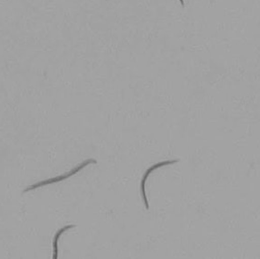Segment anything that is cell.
I'll return each mask as SVG.
<instances>
[{"label":"cell","mask_w":260,"mask_h":259,"mask_svg":"<svg viewBox=\"0 0 260 259\" xmlns=\"http://www.w3.org/2000/svg\"><path fill=\"white\" fill-rule=\"evenodd\" d=\"M96 163H98L96 159L88 158V159L84 160V162H82L81 164H79V165L76 167V168H75V169H73L72 171L63 174V175L55 177V178H51V179H49V180L40 181V182H37V183H35V184H33V185L28 186V188H26V189L23 190V193H25V192H28V191H30V190H35V189L40 188V187H42V186L50 185V184H52V183H57V182L64 181L66 179H68V178H70V177L75 175L77 172H79L80 171H82V170H83L84 168H85V167L88 166L89 164H96Z\"/></svg>","instance_id":"obj_1"},{"label":"cell","mask_w":260,"mask_h":259,"mask_svg":"<svg viewBox=\"0 0 260 259\" xmlns=\"http://www.w3.org/2000/svg\"><path fill=\"white\" fill-rule=\"evenodd\" d=\"M177 162H179V159L158 162V163L154 164V165H152L150 168H149L147 171H145L144 175H143V178H142V180H141V183H140V191H141V195H142V198H143V201H144L145 207H146L147 210H149V206L148 198H147V195H146V190H145V184H146V181L148 180L149 175L151 174L152 171L157 170V169L162 168V167L164 166H167V165H171V164H174V163H177Z\"/></svg>","instance_id":"obj_2"},{"label":"cell","mask_w":260,"mask_h":259,"mask_svg":"<svg viewBox=\"0 0 260 259\" xmlns=\"http://www.w3.org/2000/svg\"><path fill=\"white\" fill-rule=\"evenodd\" d=\"M75 227H76L75 224H69V225H66V226L60 228L58 231L56 232L55 236L53 237V242H52V246H53V255H52V257H53V259L58 258V242H59L60 236L64 232L69 230V229H72V228H75Z\"/></svg>","instance_id":"obj_3"}]
</instances>
